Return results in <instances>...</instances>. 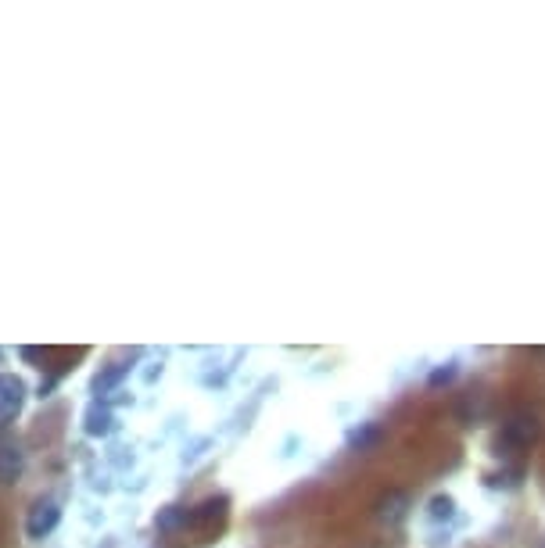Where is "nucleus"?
I'll return each mask as SVG.
<instances>
[{
  "mask_svg": "<svg viewBox=\"0 0 545 548\" xmlns=\"http://www.w3.org/2000/svg\"><path fill=\"white\" fill-rule=\"evenodd\" d=\"M112 427H115V419H112V412H108L105 405H90V409H86L83 430H86L90 437H105V434H112Z\"/></svg>",
  "mask_w": 545,
  "mask_h": 548,
  "instance_id": "7",
  "label": "nucleus"
},
{
  "mask_svg": "<svg viewBox=\"0 0 545 548\" xmlns=\"http://www.w3.org/2000/svg\"><path fill=\"white\" fill-rule=\"evenodd\" d=\"M22 470H26V455H22V448L12 444V441H4V444H0V488L19 484Z\"/></svg>",
  "mask_w": 545,
  "mask_h": 548,
  "instance_id": "5",
  "label": "nucleus"
},
{
  "mask_svg": "<svg viewBox=\"0 0 545 548\" xmlns=\"http://www.w3.org/2000/svg\"><path fill=\"white\" fill-rule=\"evenodd\" d=\"M226 509H230V498L216 495V498H205V502L191 513V520H194V527H212V523L226 520Z\"/></svg>",
  "mask_w": 545,
  "mask_h": 548,
  "instance_id": "6",
  "label": "nucleus"
},
{
  "mask_svg": "<svg viewBox=\"0 0 545 548\" xmlns=\"http://www.w3.org/2000/svg\"><path fill=\"white\" fill-rule=\"evenodd\" d=\"M427 513H430V520H452V516H456V498H452V495H434Z\"/></svg>",
  "mask_w": 545,
  "mask_h": 548,
  "instance_id": "11",
  "label": "nucleus"
},
{
  "mask_svg": "<svg viewBox=\"0 0 545 548\" xmlns=\"http://www.w3.org/2000/svg\"><path fill=\"white\" fill-rule=\"evenodd\" d=\"M456 380V362H445V365H438V370L427 377V384L430 388H441V384H452Z\"/></svg>",
  "mask_w": 545,
  "mask_h": 548,
  "instance_id": "12",
  "label": "nucleus"
},
{
  "mask_svg": "<svg viewBox=\"0 0 545 548\" xmlns=\"http://www.w3.org/2000/svg\"><path fill=\"white\" fill-rule=\"evenodd\" d=\"M58 523H61V505L54 498H36L29 505V516H26V534L33 541H43Z\"/></svg>",
  "mask_w": 545,
  "mask_h": 548,
  "instance_id": "1",
  "label": "nucleus"
},
{
  "mask_svg": "<svg viewBox=\"0 0 545 548\" xmlns=\"http://www.w3.org/2000/svg\"><path fill=\"white\" fill-rule=\"evenodd\" d=\"M130 373V365L126 362H115V365H108L105 373H98L94 377V395H108V391H115L119 384H122V377Z\"/></svg>",
  "mask_w": 545,
  "mask_h": 548,
  "instance_id": "10",
  "label": "nucleus"
},
{
  "mask_svg": "<svg viewBox=\"0 0 545 548\" xmlns=\"http://www.w3.org/2000/svg\"><path fill=\"white\" fill-rule=\"evenodd\" d=\"M538 434H541V427H538V419H534V416H513V419L506 423V430H502L499 448H502V444L527 448V444H534V441H538Z\"/></svg>",
  "mask_w": 545,
  "mask_h": 548,
  "instance_id": "4",
  "label": "nucleus"
},
{
  "mask_svg": "<svg viewBox=\"0 0 545 548\" xmlns=\"http://www.w3.org/2000/svg\"><path fill=\"white\" fill-rule=\"evenodd\" d=\"M406 513H409V495H406L402 488H388V491L377 498V505H374V516H377L381 523H388V527H399V523L406 520Z\"/></svg>",
  "mask_w": 545,
  "mask_h": 548,
  "instance_id": "3",
  "label": "nucleus"
},
{
  "mask_svg": "<svg viewBox=\"0 0 545 548\" xmlns=\"http://www.w3.org/2000/svg\"><path fill=\"white\" fill-rule=\"evenodd\" d=\"M158 530L162 534H176V530H187V527H194V520H191V513L187 509H179V505H165L162 513H158Z\"/></svg>",
  "mask_w": 545,
  "mask_h": 548,
  "instance_id": "8",
  "label": "nucleus"
},
{
  "mask_svg": "<svg viewBox=\"0 0 545 548\" xmlns=\"http://www.w3.org/2000/svg\"><path fill=\"white\" fill-rule=\"evenodd\" d=\"M381 441V427L377 423H359L355 430H348V448L351 451H367Z\"/></svg>",
  "mask_w": 545,
  "mask_h": 548,
  "instance_id": "9",
  "label": "nucleus"
},
{
  "mask_svg": "<svg viewBox=\"0 0 545 548\" xmlns=\"http://www.w3.org/2000/svg\"><path fill=\"white\" fill-rule=\"evenodd\" d=\"M26 405V384L15 373H0V427H12Z\"/></svg>",
  "mask_w": 545,
  "mask_h": 548,
  "instance_id": "2",
  "label": "nucleus"
}]
</instances>
